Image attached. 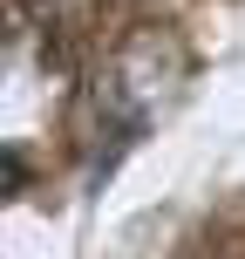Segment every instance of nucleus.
Listing matches in <instances>:
<instances>
[{
	"label": "nucleus",
	"mask_w": 245,
	"mask_h": 259,
	"mask_svg": "<svg viewBox=\"0 0 245 259\" xmlns=\"http://www.w3.org/2000/svg\"><path fill=\"white\" fill-rule=\"evenodd\" d=\"M7 184H14V191L27 184V157H21V150H7Z\"/></svg>",
	"instance_id": "nucleus-1"
}]
</instances>
